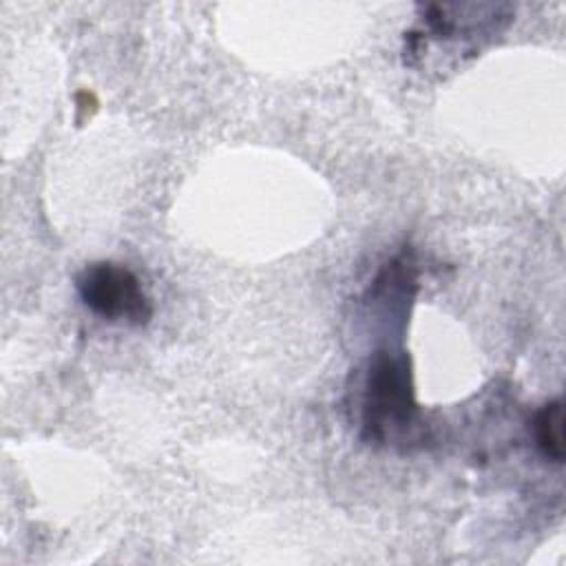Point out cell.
I'll list each match as a JSON object with an SVG mask.
<instances>
[{
	"mask_svg": "<svg viewBox=\"0 0 566 566\" xmlns=\"http://www.w3.org/2000/svg\"><path fill=\"white\" fill-rule=\"evenodd\" d=\"M416 422L418 405L413 398L409 358L405 352H374L363 382V438L378 444L402 442Z\"/></svg>",
	"mask_w": 566,
	"mask_h": 566,
	"instance_id": "obj_1",
	"label": "cell"
},
{
	"mask_svg": "<svg viewBox=\"0 0 566 566\" xmlns=\"http://www.w3.org/2000/svg\"><path fill=\"white\" fill-rule=\"evenodd\" d=\"M533 433L539 453L546 460L559 464L564 460V407L559 398L546 402L535 413Z\"/></svg>",
	"mask_w": 566,
	"mask_h": 566,
	"instance_id": "obj_3",
	"label": "cell"
},
{
	"mask_svg": "<svg viewBox=\"0 0 566 566\" xmlns=\"http://www.w3.org/2000/svg\"><path fill=\"white\" fill-rule=\"evenodd\" d=\"M82 303L104 321L146 325L153 318V303L139 279L124 265L97 261L86 265L75 279Z\"/></svg>",
	"mask_w": 566,
	"mask_h": 566,
	"instance_id": "obj_2",
	"label": "cell"
}]
</instances>
